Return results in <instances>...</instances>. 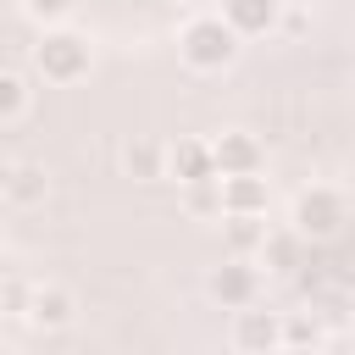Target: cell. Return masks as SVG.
I'll use <instances>...</instances> for the list:
<instances>
[{"label": "cell", "instance_id": "obj_1", "mask_svg": "<svg viewBox=\"0 0 355 355\" xmlns=\"http://www.w3.org/2000/svg\"><path fill=\"white\" fill-rule=\"evenodd\" d=\"M239 33L227 28V17L222 11H200V17H189L183 28H178V61L189 67V72H227L233 61H239Z\"/></svg>", "mask_w": 355, "mask_h": 355}, {"label": "cell", "instance_id": "obj_2", "mask_svg": "<svg viewBox=\"0 0 355 355\" xmlns=\"http://www.w3.org/2000/svg\"><path fill=\"white\" fill-rule=\"evenodd\" d=\"M89 67H94L89 33H78V28H50V33H39V44H33V72H39L44 83H55V89L83 83Z\"/></svg>", "mask_w": 355, "mask_h": 355}, {"label": "cell", "instance_id": "obj_3", "mask_svg": "<svg viewBox=\"0 0 355 355\" xmlns=\"http://www.w3.org/2000/svg\"><path fill=\"white\" fill-rule=\"evenodd\" d=\"M344 222H349V200H344V189H333V183H305V189L288 200V227H294L300 239H311V244L333 239Z\"/></svg>", "mask_w": 355, "mask_h": 355}, {"label": "cell", "instance_id": "obj_4", "mask_svg": "<svg viewBox=\"0 0 355 355\" xmlns=\"http://www.w3.org/2000/svg\"><path fill=\"white\" fill-rule=\"evenodd\" d=\"M227 338H233L239 355H283V311H272V305H244V311H233Z\"/></svg>", "mask_w": 355, "mask_h": 355}, {"label": "cell", "instance_id": "obj_5", "mask_svg": "<svg viewBox=\"0 0 355 355\" xmlns=\"http://www.w3.org/2000/svg\"><path fill=\"white\" fill-rule=\"evenodd\" d=\"M205 294H211L222 311L261 305V261H239V255H227L222 266H211V277H205Z\"/></svg>", "mask_w": 355, "mask_h": 355}, {"label": "cell", "instance_id": "obj_6", "mask_svg": "<svg viewBox=\"0 0 355 355\" xmlns=\"http://www.w3.org/2000/svg\"><path fill=\"white\" fill-rule=\"evenodd\" d=\"M166 178H178L183 189H200V183H222V166H216V144H211V139H172V144H166Z\"/></svg>", "mask_w": 355, "mask_h": 355}, {"label": "cell", "instance_id": "obj_7", "mask_svg": "<svg viewBox=\"0 0 355 355\" xmlns=\"http://www.w3.org/2000/svg\"><path fill=\"white\" fill-rule=\"evenodd\" d=\"M222 17L239 39H266V33H283L288 6L283 0H222Z\"/></svg>", "mask_w": 355, "mask_h": 355}, {"label": "cell", "instance_id": "obj_8", "mask_svg": "<svg viewBox=\"0 0 355 355\" xmlns=\"http://www.w3.org/2000/svg\"><path fill=\"white\" fill-rule=\"evenodd\" d=\"M211 144H216V166H222V178H250V172L266 166V150H261V139H255L250 128H222Z\"/></svg>", "mask_w": 355, "mask_h": 355}, {"label": "cell", "instance_id": "obj_9", "mask_svg": "<svg viewBox=\"0 0 355 355\" xmlns=\"http://www.w3.org/2000/svg\"><path fill=\"white\" fill-rule=\"evenodd\" d=\"M78 316V294L67 283H33V305H28V327L33 333H61Z\"/></svg>", "mask_w": 355, "mask_h": 355}, {"label": "cell", "instance_id": "obj_10", "mask_svg": "<svg viewBox=\"0 0 355 355\" xmlns=\"http://www.w3.org/2000/svg\"><path fill=\"white\" fill-rule=\"evenodd\" d=\"M0 194H6L11 211H33V205H44L50 178H44V166H33V161H11V166L0 172Z\"/></svg>", "mask_w": 355, "mask_h": 355}, {"label": "cell", "instance_id": "obj_11", "mask_svg": "<svg viewBox=\"0 0 355 355\" xmlns=\"http://www.w3.org/2000/svg\"><path fill=\"white\" fill-rule=\"evenodd\" d=\"M266 205H272V183L261 172L222 178V216H266Z\"/></svg>", "mask_w": 355, "mask_h": 355}, {"label": "cell", "instance_id": "obj_12", "mask_svg": "<svg viewBox=\"0 0 355 355\" xmlns=\"http://www.w3.org/2000/svg\"><path fill=\"white\" fill-rule=\"evenodd\" d=\"M266 239H272L266 216H222V250H227V255H239V261H255Z\"/></svg>", "mask_w": 355, "mask_h": 355}, {"label": "cell", "instance_id": "obj_13", "mask_svg": "<svg viewBox=\"0 0 355 355\" xmlns=\"http://www.w3.org/2000/svg\"><path fill=\"white\" fill-rule=\"evenodd\" d=\"M28 116H33L28 72H22V67H6V72H0V128H22Z\"/></svg>", "mask_w": 355, "mask_h": 355}, {"label": "cell", "instance_id": "obj_14", "mask_svg": "<svg viewBox=\"0 0 355 355\" xmlns=\"http://www.w3.org/2000/svg\"><path fill=\"white\" fill-rule=\"evenodd\" d=\"M300 244H305V239H300L294 227H272V239L261 244L255 261H261L266 272H294V266H300Z\"/></svg>", "mask_w": 355, "mask_h": 355}, {"label": "cell", "instance_id": "obj_15", "mask_svg": "<svg viewBox=\"0 0 355 355\" xmlns=\"http://www.w3.org/2000/svg\"><path fill=\"white\" fill-rule=\"evenodd\" d=\"M17 6H22V17H28L39 33H50V28H67V17H72L78 0H17Z\"/></svg>", "mask_w": 355, "mask_h": 355}, {"label": "cell", "instance_id": "obj_16", "mask_svg": "<svg viewBox=\"0 0 355 355\" xmlns=\"http://www.w3.org/2000/svg\"><path fill=\"white\" fill-rule=\"evenodd\" d=\"M28 305H33V283H28L22 272H6V283H0V311H6L11 322H28Z\"/></svg>", "mask_w": 355, "mask_h": 355}, {"label": "cell", "instance_id": "obj_17", "mask_svg": "<svg viewBox=\"0 0 355 355\" xmlns=\"http://www.w3.org/2000/svg\"><path fill=\"white\" fill-rule=\"evenodd\" d=\"M128 172H139V178H166V150H161V144H128Z\"/></svg>", "mask_w": 355, "mask_h": 355}, {"label": "cell", "instance_id": "obj_18", "mask_svg": "<svg viewBox=\"0 0 355 355\" xmlns=\"http://www.w3.org/2000/svg\"><path fill=\"white\" fill-rule=\"evenodd\" d=\"M183 211H189V216H216V222H222V183L183 189Z\"/></svg>", "mask_w": 355, "mask_h": 355}, {"label": "cell", "instance_id": "obj_19", "mask_svg": "<svg viewBox=\"0 0 355 355\" xmlns=\"http://www.w3.org/2000/svg\"><path fill=\"white\" fill-rule=\"evenodd\" d=\"M300 344H322L316 316H283V349H300Z\"/></svg>", "mask_w": 355, "mask_h": 355}, {"label": "cell", "instance_id": "obj_20", "mask_svg": "<svg viewBox=\"0 0 355 355\" xmlns=\"http://www.w3.org/2000/svg\"><path fill=\"white\" fill-rule=\"evenodd\" d=\"M305 17H311V11H288V17H283V33H305Z\"/></svg>", "mask_w": 355, "mask_h": 355}, {"label": "cell", "instance_id": "obj_21", "mask_svg": "<svg viewBox=\"0 0 355 355\" xmlns=\"http://www.w3.org/2000/svg\"><path fill=\"white\" fill-rule=\"evenodd\" d=\"M283 355H333L327 344H300V349H283Z\"/></svg>", "mask_w": 355, "mask_h": 355}, {"label": "cell", "instance_id": "obj_22", "mask_svg": "<svg viewBox=\"0 0 355 355\" xmlns=\"http://www.w3.org/2000/svg\"><path fill=\"white\" fill-rule=\"evenodd\" d=\"M283 6H288V11H311L316 0H283Z\"/></svg>", "mask_w": 355, "mask_h": 355}, {"label": "cell", "instance_id": "obj_23", "mask_svg": "<svg viewBox=\"0 0 355 355\" xmlns=\"http://www.w3.org/2000/svg\"><path fill=\"white\" fill-rule=\"evenodd\" d=\"M349 89H355V78H349Z\"/></svg>", "mask_w": 355, "mask_h": 355}, {"label": "cell", "instance_id": "obj_24", "mask_svg": "<svg viewBox=\"0 0 355 355\" xmlns=\"http://www.w3.org/2000/svg\"><path fill=\"white\" fill-rule=\"evenodd\" d=\"M349 355H355V349H349Z\"/></svg>", "mask_w": 355, "mask_h": 355}]
</instances>
